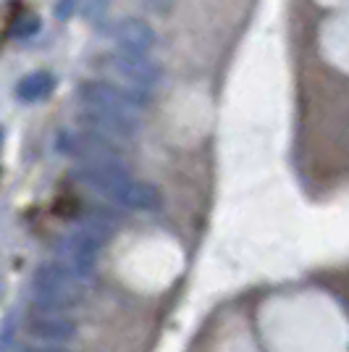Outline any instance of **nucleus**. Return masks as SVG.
I'll return each mask as SVG.
<instances>
[{"instance_id": "1", "label": "nucleus", "mask_w": 349, "mask_h": 352, "mask_svg": "<svg viewBox=\"0 0 349 352\" xmlns=\"http://www.w3.org/2000/svg\"><path fill=\"white\" fill-rule=\"evenodd\" d=\"M76 179L89 190L113 200L116 206L129 210L153 213L160 208V192L153 184H145L121 166V163H85L76 168Z\"/></svg>"}, {"instance_id": "2", "label": "nucleus", "mask_w": 349, "mask_h": 352, "mask_svg": "<svg viewBox=\"0 0 349 352\" xmlns=\"http://www.w3.org/2000/svg\"><path fill=\"white\" fill-rule=\"evenodd\" d=\"M32 287H34L32 300L37 308L43 313H60L85 302L89 279L63 263H43L37 265L32 276Z\"/></svg>"}, {"instance_id": "3", "label": "nucleus", "mask_w": 349, "mask_h": 352, "mask_svg": "<svg viewBox=\"0 0 349 352\" xmlns=\"http://www.w3.org/2000/svg\"><path fill=\"white\" fill-rule=\"evenodd\" d=\"M79 100L85 108H98V111H111V113H121V116L137 118V113L145 108L147 98L134 92V89L116 87L111 82H85L76 89Z\"/></svg>"}, {"instance_id": "4", "label": "nucleus", "mask_w": 349, "mask_h": 352, "mask_svg": "<svg viewBox=\"0 0 349 352\" xmlns=\"http://www.w3.org/2000/svg\"><path fill=\"white\" fill-rule=\"evenodd\" d=\"M58 150L74 158H82L85 163H121L124 150L118 142L105 140L100 134L92 132H63L58 134Z\"/></svg>"}, {"instance_id": "5", "label": "nucleus", "mask_w": 349, "mask_h": 352, "mask_svg": "<svg viewBox=\"0 0 349 352\" xmlns=\"http://www.w3.org/2000/svg\"><path fill=\"white\" fill-rule=\"evenodd\" d=\"M56 252H58L60 263L69 265L76 274H82V276L89 279V274L95 268V261L100 255V239L79 229L74 234L60 236L58 242H56Z\"/></svg>"}, {"instance_id": "6", "label": "nucleus", "mask_w": 349, "mask_h": 352, "mask_svg": "<svg viewBox=\"0 0 349 352\" xmlns=\"http://www.w3.org/2000/svg\"><path fill=\"white\" fill-rule=\"evenodd\" d=\"M79 124L85 132L100 134L105 140L113 142H126L134 134L139 132V121L131 116H121V113H111V111H98V108H82L79 111Z\"/></svg>"}, {"instance_id": "7", "label": "nucleus", "mask_w": 349, "mask_h": 352, "mask_svg": "<svg viewBox=\"0 0 349 352\" xmlns=\"http://www.w3.org/2000/svg\"><path fill=\"white\" fill-rule=\"evenodd\" d=\"M105 66L116 76L126 79L131 85H139V87H153L160 79V66L147 56H134V53L118 50V53L105 58Z\"/></svg>"}, {"instance_id": "8", "label": "nucleus", "mask_w": 349, "mask_h": 352, "mask_svg": "<svg viewBox=\"0 0 349 352\" xmlns=\"http://www.w3.org/2000/svg\"><path fill=\"white\" fill-rule=\"evenodd\" d=\"M111 37L113 43L124 50V53H134V56H147L153 47H155V30L142 21V19H121L113 24L111 30Z\"/></svg>"}, {"instance_id": "9", "label": "nucleus", "mask_w": 349, "mask_h": 352, "mask_svg": "<svg viewBox=\"0 0 349 352\" xmlns=\"http://www.w3.org/2000/svg\"><path fill=\"white\" fill-rule=\"evenodd\" d=\"M27 334L32 339H40V342L63 344V342H71L76 337V323L60 313H40V316H32L27 321Z\"/></svg>"}, {"instance_id": "10", "label": "nucleus", "mask_w": 349, "mask_h": 352, "mask_svg": "<svg viewBox=\"0 0 349 352\" xmlns=\"http://www.w3.org/2000/svg\"><path fill=\"white\" fill-rule=\"evenodd\" d=\"M53 89H56V76H53V74L34 72V74H27V76L16 85V95H19L24 103H40V100H45Z\"/></svg>"}, {"instance_id": "11", "label": "nucleus", "mask_w": 349, "mask_h": 352, "mask_svg": "<svg viewBox=\"0 0 349 352\" xmlns=\"http://www.w3.org/2000/svg\"><path fill=\"white\" fill-rule=\"evenodd\" d=\"M37 30H40V21H37L34 16H27L24 24H16V34H19V37H30V34H34Z\"/></svg>"}, {"instance_id": "12", "label": "nucleus", "mask_w": 349, "mask_h": 352, "mask_svg": "<svg viewBox=\"0 0 349 352\" xmlns=\"http://www.w3.org/2000/svg\"><path fill=\"white\" fill-rule=\"evenodd\" d=\"M71 6H74V0H66V3H63V8H56V14H58V16H69Z\"/></svg>"}, {"instance_id": "13", "label": "nucleus", "mask_w": 349, "mask_h": 352, "mask_svg": "<svg viewBox=\"0 0 349 352\" xmlns=\"http://www.w3.org/2000/svg\"><path fill=\"white\" fill-rule=\"evenodd\" d=\"M32 352H66V350H32Z\"/></svg>"}]
</instances>
